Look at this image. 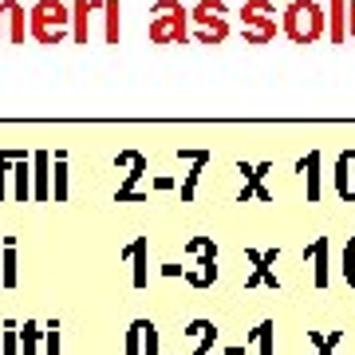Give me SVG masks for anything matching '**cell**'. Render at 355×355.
Listing matches in <instances>:
<instances>
[{
  "label": "cell",
  "instance_id": "cell-1",
  "mask_svg": "<svg viewBox=\"0 0 355 355\" xmlns=\"http://www.w3.org/2000/svg\"><path fill=\"white\" fill-rule=\"evenodd\" d=\"M280 32H284L296 48H312L316 40L328 36L324 4H316V0H288V4L280 8Z\"/></svg>",
  "mask_w": 355,
  "mask_h": 355
},
{
  "label": "cell",
  "instance_id": "cell-2",
  "mask_svg": "<svg viewBox=\"0 0 355 355\" xmlns=\"http://www.w3.org/2000/svg\"><path fill=\"white\" fill-rule=\"evenodd\" d=\"M146 36L154 48H186L190 44V8L182 0H154Z\"/></svg>",
  "mask_w": 355,
  "mask_h": 355
},
{
  "label": "cell",
  "instance_id": "cell-3",
  "mask_svg": "<svg viewBox=\"0 0 355 355\" xmlns=\"http://www.w3.org/2000/svg\"><path fill=\"white\" fill-rule=\"evenodd\" d=\"M28 36L40 48H60L71 36V4L64 0H36L28 8Z\"/></svg>",
  "mask_w": 355,
  "mask_h": 355
},
{
  "label": "cell",
  "instance_id": "cell-4",
  "mask_svg": "<svg viewBox=\"0 0 355 355\" xmlns=\"http://www.w3.org/2000/svg\"><path fill=\"white\" fill-rule=\"evenodd\" d=\"M241 24L249 48H268L280 32V12L272 0H245L241 4Z\"/></svg>",
  "mask_w": 355,
  "mask_h": 355
},
{
  "label": "cell",
  "instance_id": "cell-5",
  "mask_svg": "<svg viewBox=\"0 0 355 355\" xmlns=\"http://www.w3.org/2000/svg\"><path fill=\"white\" fill-rule=\"evenodd\" d=\"M225 4L221 0H202V4H193L190 8V20L198 24V32H193V44L198 48H217V44H225L229 40V20H225Z\"/></svg>",
  "mask_w": 355,
  "mask_h": 355
},
{
  "label": "cell",
  "instance_id": "cell-6",
  "mask_svg": "<svg viewBox=\"0 0 355 355\" xmlns=\"http://www.w3.org/2000/svg\"><path fill=\"white\" fill-rule=\"evenodd\" d=\"M114 166H123L127 174L119 182V190H114V202L119 205H130V202H146V193H139V182L146 178V154L142 150H119L114 154Z\"/></svg>",
  "mask_w": 355,
  "mask_h": 355
},
{
  "label": "cell",
  "instance_id": "cell-7",
  "mask_svg": "<svg viewBox=\"0 0 355 355\" xmlns=\"http://www.w3.org/2000/svg\"><path fill=\"white\" fill-rule=\"evenodd\" d=\"M123 355H158V324L146 316L130 320L127 340H123Z\"/></svg>",
  "mask_w": 355,
  "mask_h": 355
},
{
  "label": "cell",
  "instance_id": "cell-8",
  "mask_svg": "<svg viewBox=\"0 0 355 355\" xmlns=\"http://www.w3.org/2000/svg\"><path fill=\"white\" fill-rule=\"evenodd\" d=\"M245 257L253 261V272L245 277V288H280V280H277V272H272V265H277V257H280V249H245Z\"/></svg>",
  "mask_w": 355,
  "mask_h": 355
},
{
  "label": "cell",
  "instance_id": "cell-9",
  "mask_svg": "<svg viewBox=\"0 0 355 355\" xmlns=\"http://www.w3.org/2000/svg\"><path fill=\"white\" fill-rule=\"evenodd\" d=\"M272 170L268 162L261 166H249V162H237V174H245V190L237 193V205H249V202H272V193L265 190V174Z\"/></svg>",
  "mask_w": 355,
  "mask_h": 355
},
{
  "label": "cell",
  "instance_id": "cell-10",
  "mask_svg": "<svg viewBox=\"0 0 355 355\" xmlns=\"http://www.w3.org/2000/svg\"><path fill=\"white\" fill-rule=\"evenodd\" d=\"M123 257H127L130 268H135V272H130V284H135V288H146V284H150V237H135V241L123 249Z\"/></svg>",
  "mask_w": 355,
  "mask_h": 355
},
{
  "label": "cell",
  "instance_id": "cell-11",
  "mask_svg": "<svg viewBox=\"0 0 355 355\" xmlns=\"http://www.w3.org/2000/svg\"><path fill=\"white\" fill-rule=\"evenodd\" d=\"M331 186H336V193H340V202L355 205V150H340Z\"/></svg>",
  "mask_w": 355,
  "mask_h": 355
},
{
  "label": "cell",
  "instance_id": "cell-12",
  "mask_svg": "<svg viewBox=\"0 0 355 355\" xmlns=\"http://www.w3.org/2000/svg\"><path fill=\"white\" fill-rule=\"evenodd\" d=\"M32 202H51V150L32 154Z\"/></svg>",
  "mask_w": 355,
  "mask_h": 355
},
{
  "label": "cell",
  "instance_id": "cell-13",
  "mask_svg": "<svg viewBox=\"0 0 355 355\" xmlns=\"http://www.w3.org/2000/svg\"><path fill=\"white\" fill-rule=\"evenodd\" d=\"M8 198L20 205L32 202V154H20L12 162V182H8Z\"/></svg>",
  "mask_w": 355,
  "mask_h": 355
},
{
  "label": "cell",
  "instance_id": "cell-14",
  "mask_svg": "<svg viewBox=\"0 0 355 355\" xmlns=\"http://www.w3.org/2000/svg\"><path fill=\"white\" fill-rule=\"evenodd\" d=\"M91 12H103V0H76V4H71V40H76L79 48H87Z\"/></svg>",
  "mask_w": 355,
  "mask_h": 355
},
{
  "label": "cell",
  "instance_id": "cell-15",
  "mask_svg": "<svg viewBox=\"0 0 355 355\" xmlns=\"http://www.w3.org/2000/svg\"><path fill=\"white\" fill-rule=\"evenodd\" d=\"M328 253H331V241H328V237H316V241L304 249V257L312 261V284H316V288H328V280H331V272H328Z\"/></svg>",
  "mask_w": 355,
  "mask_h": 355
},
{
  "label": "cell",
  "instance_id": "cell-16",
  "mask_svg": "<svg viewBox=\"0 0 355 355\" xmlns=\"http://www.w3.org/2000/svg\"><path fill=\"white\" fill-rule=\"evenodd\" d=\"M20 284V253H16V237H4L0 245V288H16Z\"/></svg>",
  "mask_w": 355,
  "mask_h": 355
},
{
  "label": "cell",
  "instance_id": "cell-17",
  "mask_svg": "<svg viewBox=\"0 0 355 355\" xmlns=\"http://www.w3.org/2000/svg\"><path fill=\"white\" fill-rule=\"evenodd\" d=\"M178 158H190V174H186V182H182V202H193V193H198V178H202V170L209 166V158H214V150H178Z\"/></svg>",
  "mask_w": 355,
  "mask_h": 355
},
{
  "label": "cell",
  "instance_id": "cell-18",
  "mask_svg": "<svg viewBox=\"0 0 355 355\" xmlns=\"http://www.w3.org/2000/svg\"><path fill=\"white\" fill-rule=\"evenodd\" d=\"M324 16H328V40L336 48H343L347 44V0H328Z\"/></svg>",
  "mask_w": 355,
  "mask_h": 355
},
{
  "label": "cell",
  "instance_id": "cell-19",
  "mask_svg": "<svg viewBox=\"0 0 355 355\" xmlns=\"http://www.w3.org/2000/svg\"><path fill=\"white\" fill-rule=\"evenodd\" d=\"M28 36V12L20 0H8V28H4V44H12V48H20Z\"/></svg>",
  "mask_w": 355,
  "mask_h": 355
},
{
  "label": "cell",
  "instance_id": "cell-20",
  "mask_svg": "<svg viewBox=\"0 0 355 355\" xmlns=\"http://www.w3.org/2000/svg\"><path fill=\"white\" fill-rule=\"evenodd\" d=\"M51 198H55V205L67 202V150L51 154Z\"/></svg>",
  "mask_w": 355,
  "mask_h": 355
},
{
  "label": "cell",
  "instance_id": "cell-21",
  "mask_svg": "<svg viewBox=\"0 0 355 355\" xmlns=\"http://www.w3.org/2000/svg\"><path fill=\"white\" fill-rule=\"evenodd\" d=\"M182 277H186L190 288H209V284L217 280V257H202V261H198L193 268H186Z\"/></svg>",
  "mask_w": 355,
  "mask_h": 355
},
{
  "label": "cell",
  "instance_id": "cell-22",
  "mask_svg": "<svg viewBox=\"0 0 355 355\" xmlns=\"http://www.w3.org/2000/svg\"><path fill=\"white\" fill-rule=\"evenodd\" d=\"M296 170H300L304 182H308V202L316 205L320 202V150H308V158H300Z\"/></svg>",
  "mask_w": 355,
  "mask_h": 355
},
{
  "label": "cell",
  "instance_id": "cell-23",
  "mask_svg": "<svg viewBox=\"0 0 355 355\" xmlns=\"http://www.w3.org/2000/svg\"><path fill=\"white\" fill-rule=\"evenodd\" d=\"M20 355H44V324L40 320H24V328H20Z\"/></svg>",
  "mask_w": 355,
  "mask_h": 355
},
{
  "label": "cell",
  "instance_id": "cell-24",
  "mask_svg": "<svg viewBox=\"0 0 355 355\" xmlns=\"http://www.w3.org/2000/svg\"><path fill=\"white\" fill-rule=\"evenodd\" d=\"M249 340L257 343V352L261 355H277V324H272V320H261Z\"/></svg>",
  "mask_w": 355,
  "mask_h": 355
},
{
  "label": "cell",
  "instance_id": "cell-25",
  "mask_svg": "<svg viewBox=\"0 0 355 355\" xmlns=\"http://www.w3.org/2000/svg\"><path fill=\"white\" fill-rule=\"evenodd\" d=\"M103 40H107V44H119V36H123V24H119V0H103Z\"/></svg>",
  "mask_w": 355,
  "mask_h": 355
},
{
  "label": "cell",
  "instance_id": "cell-26",
  "mask_svg": "<svg viewBox=\"0 0 355 355\" xmlns=\"http://www.w3.org/2000/svg\"><path fill=\"white\" fill-rule=\"evenodd\" d=\"M340 277L355 288V237H347L340 249Z\"/></svg>",
  "mask_w": 355,
  "mask_h": 355
},
{
  "label": "cell",
  "instance_id": "cell-27",
  "mask_svg": "<svg viewBox=\"0 0 355 355\" xmlns=\"http://www.w3.org/2000/svg\"><path fill=\"white\" fill-rule=\"evenodd\" d=\"M24 150H0V202L8 198V182H12V162Z\"/></svg>",
  "mask_w": 355,
  "mask_h": 355
},
{
  "label": "cell",
  "instance_id": "cell-28",
  "mask_svg": "<svg viewBox=\"0 0 355 355\" xmlns=\"http://www.w3.org/2000/svg\"><path fill=\"white\" fill-rule=\"evenodd\" d=\"M186 253L198 257V261H202V257H217V241L214 237H190V241H186Z\"/></svg>",
  "mask_w": 355,
  "mask_h": 355
},
{
  "label": "cell",
  "instance_id": "cell-29",
  "mask_svg": "<svg viewBox=\"0 0 355 355\" xmlns=\"http://www.w3.org/2000/svg\"><path fill=\"white\" fill-rule=\"evenodd\" d=\"M44 355H60V320L44 324Z\"/></svg>",
  "mask_w": 355,
  "mask_h": 355
},
{
  "label": "cell",
  "instance_id": "cell-30",
  "mask_svg": "<svg viewBox=\"0 0 355 355\" xmlns=\"http://www.w3.org/2000/svg\"><path fill=\"white\" fill-rule=\"evenodd\" d=\"M343 331H328V336H320L312 331V343H316V355H336V343H340Z\"/></svg>",
  "mask_w": 355,
  "mask_h": 355
},
{
  "label": "cell",
  "instance_id": "cell-31",
  "mask_svg": "<svg viewBox=\"0 0 355 355\" xmlns=\"http://www.w3.org/2000/svg\"><path fill=\"white\" fill-rule=\"evenodd\" d=\"M0 355H20V328L8 324L4 328V340H0Z\"/></svg>",
  "mask_w": 355,
  "mask_h": 355
},
{
  "label": "cell",
  "instance_id": "cell-32",
  "mask_svg": "<svg viewBox=\"0 0 355 355\" xmlns=\"http://www.w3.org/2000/svg\"><path fill=\"white\" fill-rule=\"evenodd\" d=\"M217 343V324H209V328L202 331V340H198V347H193V355H209Z\"/></svg>",
  "mask_w": 355,
  "mask_h": 355
},
{
  "label": "cell",
  "instance_id": "cell-33",
  "mask_svg": "<svg viewBox=\"0 0 355 355\" xmlns=\"http://www.w3.org/2000/svg\"><path fill=\"white\" fill-rule=\"evenodd\" d=\"M347 40H355V0H347Z\"/></svg>",
  "mask_w": 355,
  "mask_h": 355
},
{
  "label": "cell",
  "instance_id": "cell-34",
  "mask_svg": "<svg viewBox=\"0 0 355 355\" xmlns=\"http://www.w3.org/2000/svg\"><path fill=\"white\" fill-rule=\"evenodd\" d=\"M4 28H8V0H0V44H4Z\"/></svg>",
  "mask_w": 355,
  "mask_h": 355
},
{
  "label": "cell",
  "instance_id": "cell-35",
  "mask_svg": "<svg viewBox=\"0 0 355 355\" xmlns=\"http://www.w3.org/2000/svg\"><path fill=\"white\" fill-rule=\"evenodd\" d=\"M162 272H166V277H182L186 268H182V265H162Z\"/></svg>",
  "mask_w": 355,
  "mask_h": 355
}]
</instances>
